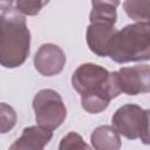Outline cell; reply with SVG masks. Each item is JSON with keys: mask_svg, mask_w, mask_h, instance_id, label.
I'll use <instances>...</instances> for the list:
<instances>
[{"mask_svg": "<svg viewBox=\"0 0 150 150\" xmlns=\"http://www.w3.org/2000/svg\"><path fill=\"white\" fill-rule=\"evenodd\" d=\"M30 49V32L25 15L16 8L0 14V66L16 68L25 63Z\"/></svg>", "mask_w": 150, "mask_h": 150, "instance_id": "cell-1", "label": "cell"}, {"mask_svg": "<svg viewBox=\"0 0 150 150\" xmlns=\"http://www.w3.org/2000/svg\"><path fill=\"white\" fill-rule=\"evenodd\" d=\"M108 56L116 63L150 59V23L135 22L117 30L111 39Z\"/></svg>", "mask_w": 150, "mask_h": 150, "instance_id": "cell-2", "label": "cell"}, {"mask_svg": "<svg viewBox=\"0 0 150 150\" xmlns=\"http://www.w3.org/2000/svg\"><path fill=\"white\" fill-rule=\"evenodd\" d=\"M150 111L137 104H124L112 115V128L128 139H141L149 144Z\"/></svg>", "mask_w": 150, "mask_h": 150, "instance_id": "cell-3", "label": "cell"}, {"mask_svg": "<svg viewBox=\"0 0 150 150\" xmlns=\"http://www.w3.org/2000/svg\"><path fill=\"white\" fill-rule=\"evenodd\" d=\"M33 109L38 125L48 130L57 129L67 117L61 95L54 89H42L33 98Z\"/></svg>", "mask_w": 150, "mask_h": 150, "instance_id": "cell-4", "label": "cell"}, {"mask_svg": "<svg viewBox=\"0 0 150 150\" xmlns=\"http://www.w3.org/2000/svg\"><path fill=\"white\" fill-rule=\"evenodd\" d=\"M71 84L74 90L83 95H103L110 101L112 100L109 88V71L95 63L81 64L71 76Z\"/></svg>", "mask_w": 150, "mask_h": 150, "instance_id": "cell-5", "label": "cell"}, {"mask_svg": "<svg viewBox=\"0 0 150 150\" xmlns=\"http://www.w3.org/2000/svg\"><path fill=\"white\" fill-rule=\"evenodd\" d=\"M120 93L135 96L150 91V67L139 64L134 67H122L114 71Z\"/></svg>", "mask_w": 150, "mask_h": 150, "instance_id": "cell-6", "label": "cell"}, {"mask_svg": "<svg viewBox=\"0 0 150 150\" xmlns=\"http://www.w3.org/2000/svg\"><path fill=\"white\" fill-rule=\"evenodd\" d=\"M64 52L54 43L42 45L35 53L33 62L35 69L43 76H54L60 74L66 64Z\"/></svg>", "mask_w": 150, "mask_h": 150, "instance_id": "cell-7", "label": "cell"}, {"mask_svg": "<svg viewBox=\"0 0 150 150\" xmlns=\"http://www.w3.org/2000/svg\"><path fill=\"white\" fill-rule=\"evenodd\" d=\"M117 29L115 25L103 23V22H93L87 27V45L89 49L97 56L105 57L108 56L109 46L112 36Z\"/></svg>", "mask_w": 150, "mask_h": 150, "instance_id": "cell-8", "label": "cell"}, {"mask_svg": "<svg viewBox=\"0 0 150 150\" xmlns=\"http://www.w3.org/2000/svg\"><path fill=\"white\" fill-rule=\"evenodd\" d=\"M53 131L40 125H30L22 130L21 136L9 146L12 150H41L52 139Z\"/></svg>", "mask_w": 150, "mask_h": 150, "instance_id": "cell-9", "label": "cell"}, {"mask_svg": "<svg viewBox=\"0 0 150 150\" xmlns=\"http://www.w3.org/2000/svg\"><path fill=\"white\" fill-rule=\"evenodd\" d=\"M90 143L96 150H117L121 148L120 134L110 125L97 127L90 135Z\"/></svg>", "mask_w": 150, "mask_h": 150, "instance_id": "cell-10", "label": "cell"}, {"mask_svg": "<svg viewBox=\"0 0 150 150\" xmlns=\"http://www.w3.org/2000/svg\"><path fill=\"white\" fill-rule=\"evenodd\" d=\"M149 2L150 0H125L123 2V9L130 19L137 22H148Z\"/></svg>", "mask_w": 150, "mask_h": 150, "instance_id": "cell-11", "label": "cell"}, {"mask_svg": "<svg viewBox=\"0 0 150 150\" xmlns=\"http://www.w3.org/2000/svg\"><path fill=\"white\" fill-rule=\"evenodd\" d=\"M117 19L116 8L110 5H94L89 14V21L93 22H103L115 25Z\"/></svg>", "mask_w": 150, "mask_h": 150, "instance_id": "cell-12", "label": "cell"}, {"mask_svg": "<svg viewBox=\"0 0 150 150\" xmlns=\"http://www.w3.org/2000/svg\"><path fill=\"white\" fill-rule=\"evenodd\" d=\"M18 121V116L13 107L1 102L0 103V134H7L11 131Z\"/></svg>", "mask_w": 150, "mask_h": 150, "instance_id": "cell-13", "label": "cell"}, {"mask_svg": "<svg viewBox=\"0 0 150 150\" xmlns=\"http://www.w3.org/2000/svg\"><path fill=\"white\" fill-rule=\"evenodd\" d=\"M50 0H15L16 9L23 15H36Z\"/></svg>", "mask_w": 150, "mask_h": 150, "instance_id": "cell-14", "label": "cell"}, {"mask_svg": "<svg viewBox=\"0 0 150 150\" xmlns=\"http://www.w3.org/2000/svg\"><path fill=\"white\" fill-rule=\"evenodd\" d=\"M60 150H74V149H90V146L83 141V138L76 132L67 134L59 145Z\"/></svg>", "mask_w": 150, "mask_h": 150, "instance_id": "cell-15", "label": "cell"}, {"mask_svg": "<svg viewBox=\"0 0 150 150\" xmlns=\"http://www.w3.org/2000/svg\"><path fill=\"white\" fill-rule=\"evenodd\" d=\"M94 5H110L117 8L120 5V0H91V6Z\"/></svg>", "mask_w": 150, "mask_h": 150, "instance_id": "cell-16", "label": "cell"}, {"mask_svg": "<svg viewBox=\"0 0 150 150\" xmlns=\"http://www.w3.org/2000/svg\"><path fill=\"white\" fill-rule=\"evenodd\" d=\"M13 2H14V0H0V11L4 12L6 9L12 8Z\"/></svg>", "mask_w": 150, "mask_h": 150, "instance_id": "cell-17", "label": "cell"}]
</instances>
